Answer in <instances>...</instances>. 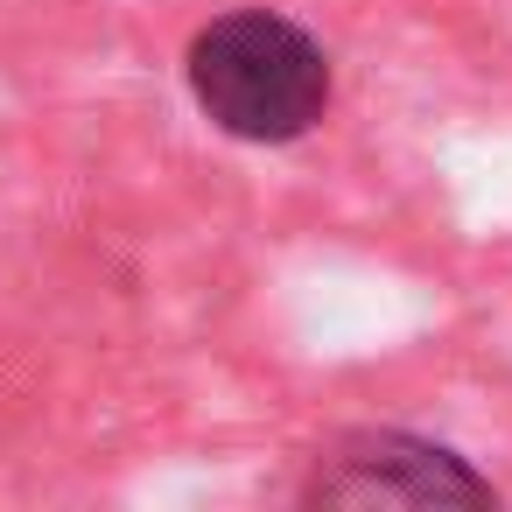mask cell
Instances as JSON below:
<instances>
[{"instance_id": "7a4b0ae2", "label": "cell", "mask_w": 512, "mask_h": 512, "mask_svg": "<svg viewBox=\"0 0 512 512\" xmlns=\"http://www.w3.org/2000/svg\"><path fill=\"white\" fill-rule=\"evenodd\" d=\"M316 505H498V491L442 442L407 428H358L344 435L316 477L302 484Z\"/></svg>"}, {"instance_id": "6da1fadb", "label": "cell", "mask_w": 512, "mask_h": 512, "mask_svg": "<svg viewBox=\"0 0 512 512\" xmlns=\"http://www.w3.org/2000/svg\"><path fill=\"white\" fill-rule=\"evenodd\" d=\"M183 71H190V99L204 106V120L253 148L302 141L330 113L323 43L274 8H239V15H218L211 29H197Z\"/></svg>"}]
</instances>
